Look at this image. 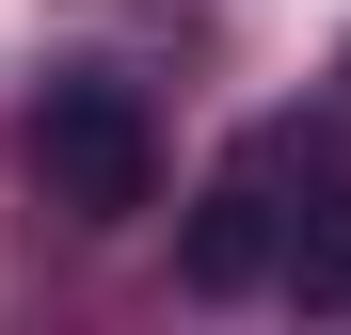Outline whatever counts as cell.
<instances>
[{"label": "cell", "mask_w": 351, "mask_h": 335, "mask_svg": "<svg viewBox=\"0 0 351 335\" xmlns=\"http://www.w3.org/2000/svg\"><path fill=\"white\" fill-rule=\"evenodd\" d=\"M32 192L64 208V223H128V208H160V128H144V96L96 80V64H64V80L32 96Z\"/></svg>", "instance_id": "6da1fadb"}, {"label": "cell", "mask_w": 351, "mask_h": 335, "mask_svg": "<svg viewBox=\"0 0 351 335\" xmlns=\"http://www.w3.org/2000/svg\"><path fill=\"white\" fill-rule=\"evenodd\" d=\"M271 176H287V128L271 144H240V176H223L208 208H192V240H176V271L223 303V288H256V271H287V240H304V208H271Z\"/></svg>", "instance_id": "7a4b0ae2"}, {"label": "cell", "mask_w": 351, "mask_h": 335, "mask_svg": "<svg viewBox=\"0 0 351 335\" xmlns=\"http://www.w3.org/2000/svg\"><path fill=\"white\" fill-rule=\"evenodd\" d=\"M287 288H304V319H351V192L304 208V240H287Z\"/></svg>", "instance_id": "3957f363"}]
</instances>
